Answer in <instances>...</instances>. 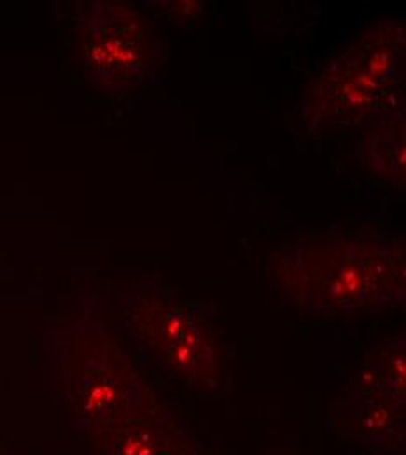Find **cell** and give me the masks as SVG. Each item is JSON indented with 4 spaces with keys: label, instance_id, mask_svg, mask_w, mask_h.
Wrapping results in <instances>:
<instances>
[{
    "label": "cell",
    "instance_id": "cell-7",
    "mask_svg": "<svg viewBox=\"0 0 406 455\" xmlns=\"http://www.w3.org/2000/svg\"><path fill=\"white\" fill-rule=\"evenodd\" d=\"M364 164L375 179L403 184L405 179V116L400 109L384 116V123L364 144Z\"/></svg>",
    "mask_w": 406,
    "mask_h": 455
},
{
    "label": "cell",
    "instance_id": "cell-2",
    "mask_svg": "<svg viewBox=\"0 0 406 455\" xmlns=\"http://www.w3.org/2000/svg\"><path fill=\"white\" fill-rule=\"evenodd\" d=\"M405 81V28L370 27L333 60L308 92V117L322 132H348L400 109Z\"/></svg>",
    "mask_w": 406,
    "mask_h": 455
},
{
    "label": "cell",
    "instance_id": "cell-4",
    "mask_svg": "<svg viewBox=\"0 0 406 455\" xmlns=\"http://www.w3.org/2000/svg\"><path fill=\"white\" fill-rule=\"evenodd\" d=\"M137 321L144 347L177 382L198 391L221 382L223 341L200 312L167 296L151 294L140 301Z\"/></svg>",
    "mask_w": 406,
    "mask_h": 455
},
{
    "label": "cell",
    "instance_id": "cell-5",
    "mask_svg": "<svg viewBox=\"0 0 406 455\" xmlns=\"http://www.w3.org/2000/svg\"><path fill=\"white\" fill-rule=\"evenodd\" d=\"M84 53L95 76L128 86L149 76L158 44L144 16L124 7H107L88 23Z\"/></svg>",
    "mask_w": 406,
    "mask_h": 455
},
{
    "label": "cell",
    "instance_id": "cell-3",
    "mask_svg": "<svg viewBox=\"0 0 406 455\" xmlns=\"http://www.w3.org/2000/svg\"><path fill=\"white\" fill-rule=\"evenodd\" d=\"M72 411L95 433L155 410V395L113 341L81 337L61 357Z\"/></svg>",
    "mask_w": 406,
    "mask_h": 455
},
{
    "label": "cell",
    "instance_id": "cell-1",
    "mask_svg": "<svg viewBox=\"0 0 406 455\" xmlns=\"http://www.w3.org/2000/svg\"><path fill=\"white\" fill-rule=\"evenodd\" d=\"M270 277L301 310L364 315L403 299L405 249L371 235L305 238L274 252Z\"/></svg>",
    "mask_w": 406,
    "mask_h": 455
},
{
    "label": "cell",
    "instance_id": "cell-6",
    "mask_svg": "<svg viewBox=\"0 0 406 455\" xmlns=\"http://www.w3.org/2000/svg\"><path fill=\"white\" fill-rule=\"evenodd\" d=\"M107 455H200L179 427L153 411L135 417L104 433Z\"/></svg>",
    "mask_w": 406,
    "mask_h": 455
}]
</instances>
